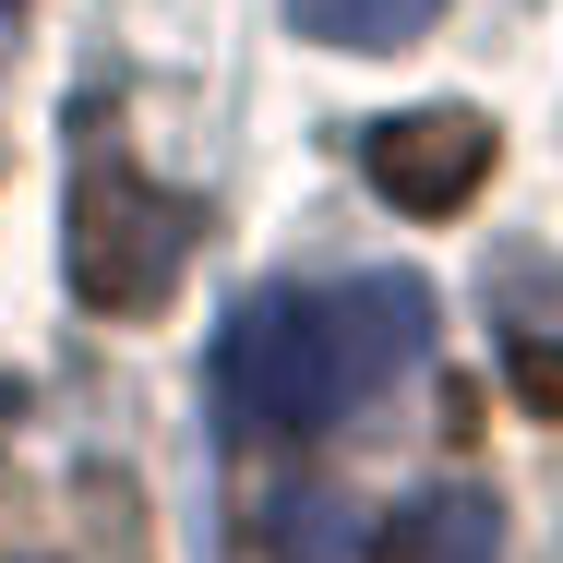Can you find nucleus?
Returning a JSON list of instances; mask_svg holds the SVG:
<instances>
[{
  "label": "nucleus",
  "mask_w": 563,
  "mask_h": 563,
  "mask_svg": "<svg viewBox=\"0 0 563 563\" xmlns=\"http://www.w3.org/2000/svg\"><path fill=\"white\" fill-rule=\"evenodd\" d=\"M217 420L240 444H324L336 420H360L324 288H252L217 324Z\"/></svg>",
  "instance_id": "f257e3e1"
},
{
  "label": "nucleus",
  "mask_w": 563,
  "mask_h": 563,
  "mask_svg": "<svg viewBox=\"0 0 563 563\" xmlns=\"http://www.w3.org/2000/svg\"><path fill=\"white\" fill-rule=\"evenodd\" d=\"M192 240H205V217H192L180 192H156V180L120 168V156H85V180H73V205H60V276H73L85 312L132 324V312H156V300L180 288Z\"/></svg>",
  "instance_id": "f03ea898"
},
{
  "label": "nucleus",
  "mask_w": 563,
  "mask_h": 563,
  "mask_svg": "<svg viewBox=\"0 0 563 563\" xmlns=\"http://www.w3.org/2000/svg\"><path fill=\"white\" fill-rule=\"evenodd\" d=\"M492 156H504V132L479 109H384L360 132V180H372L396 217H455V205H479Z\"/></svg>",
  "instance_id": "7ed1b4c3"
},
{
  "label": "nucleus",
  "mask_w": 563,
  "mask_h": 563,
  "mask_svg": "<svg viewBox=\"0 0 563 563\" xmlns=\"http://www.w3.org/2000/svg\"><path fill=\"white\" fill-rule=\"evenodd\" d=\"M324 324H336L347 396L372 408L396 372H420V360H432V288H420V276H396V264H372V276H336V288H324Z\"/></svg>",
  "instance_id": "20e7f679"
},
{
  "label": "nucleus",
  "mask_w": 563,
  "mask_h": 563,
  "mask_svg": "<svg viewBox=\"0 0 563 563\" xmlns=\"http://www.w3.org/2000/svg\"><path fill=\"white\" fill-rule=\"evenodd\" d=\"M372 563H504V504L479 479H444L372 528Z\"/></svg>",
  "instance_id": "39448f33"
},
{
  "label": "nucleus",
  "mask_w": 563,
  "mask_h": 563,
  "mask_svg": "<svg viewBox=\"0 0 563 563\" xmlns=\"http://www.w3.org/2000/svg\"><path fill=\"white\" fill-rule=\"evenodd\" d=\"M432 12L444 0H288V24L312 48H408V36H432Z\"/></svg>",
  "instance_id": "423d86ee"
},
{
  "label": "nucleus",
  "mask_w": 563,
  "mask_h": 563,
  "mask_svg": "<svg viewBox=\"0 0 563 563\" xmlns=\"http://www.w3.org/2000/svg\"><path fill=\"white\" fill-rule=\"evenodd\" d=\"M504 396H516L528 420H563V336H516V360H504Z\"/></svg>",
  "instance_id": "0eeeda50"
},
{
  "label": "nucleus",
  "mask_w": 563,
  "mask_h": 563,
  "mask_svg": "<svg viewBox=\"0 0 563 563\" xmlns=\"http://www.w3.org/2000/svg\"><path fill=\"white\" fill-rule=\"evenodd\" d=\"M264 540H288V552H312V540H336V516L324 504H276V516H252Z\"/></svg>",
  "instance_id": "6e6552de"
}]
</instances>
